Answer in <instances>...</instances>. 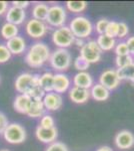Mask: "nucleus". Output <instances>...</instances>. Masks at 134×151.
I'll list each match as a JSON object with an SVG mask.
<instances>
[{"label":"nucleus","mask_w":134,"mask_h":151,"mask_svg":"<svg viewBox=\"0 0 134 151\" xmlns=\"http://www.w3.org/2000/svg\"><path fill=\"white\" fill-rule=\"evenodd\" d=\"M49 7L45 3H37L32 8V16L34 19H37L40 21H44L47 18Z\"/></svg>","instance_id":"nucleus-24"},{"label":"nucleus","mask_w":134,"mask_h":151,"mask_svg":"<svg viewBox=\"0 0 134 151\" xmlns=\"http://www.w3.org/2000/svg\"><path fill=\"white\" fill-rule=\"evenodd\" d=\"M0 151H9V150H7V149H2V150H0Z\"/></svg>","instance_id":"nucleus-43"},{"label":"nucleus","mask_w":134,"mask_h":151,"mask_svg":"<svg viewBox=\"0 0 134 151\" xmlns=\"http://www.w3.org/2000/svg\"><path fill=\"white\" fill-rule=\"evenodd\" d=\"M45 151H69L67 146L62 142H53L46 148Z\"/></svg>","instance_id":"nucleus-35"},{"label":"nucleus","mask_w":134,"mask_h":151,"mask_svg":"<svg viewBox=\"0 0 134 151\" xmlns=\"http://www.w3.org/2000/svg\"><path fill=\"white\" fill-rule=\"evenodd\" d=\"M80 55L91 65L98 63L101 60L102 50L98 47L96 40H89L80 48Z\"/></svg>","instance_id":"nucleus-7"},{"label":"nucleus","mask_w":134,"mask_h":151,"mask_svg":"<svg viewBox=\"0 0 134 151\" xmlns=\"http://www.w3.org/2000/svg\"><path fill=\"white\" fill-rule=\"evenodd\" d=\"M3 137L10 144H20L26 139V131L20 124L11 123L4 130Z\"/></svg>","instance_id":"nucleus-5"},{"label":"nucleus","mask_w":134,"mask_h":151,"mask_svg":"<svg viewBox=\"0 0 134 151\" xmlns=\"http://www.w3.org/2000/svg\"><path fill=\"white\" fill-rule=\"evenodd\" d=\"M96 42L102 52H109V50H112L115 47V45H116L115 38H111V37H109V36H107L106 35H98V37H97V40H96Z\"/></svg>","instance_id":"nucleus-23"},{"label":"nucleus","mask_w":134,"mask_h":151,"mask_svg":"<svg viewBox=\"0 0 134 151\" xmlns=\"http://www.w3.org/2000/svg\"><path fill=\"white\" fill-rule=\"evenodd\" d=\"M118 29H119V22H116V21H109L104 35H106L107 36H109V37H111V38H115V37H117V35H118Z\"/></svg>","instance_id":"nucleus-29"},{"label":"nucleus","mask_w":134,"mask_h":151,"mask_svg":"<svg viewBox=\"0 0 134 151\" xmlns=\"http://www.w3.org/2000/svg\"><path fill=\"white\" fill-rule=\"evenodd\" d=\"M74 43L77 45V47H79L80 48H81V47L84 45V43H85V42L83 41V40H81V38H75Z\"/></svg>","instance_id":"nucleus-41"},{"label":"nucleus","mask_w":134,"mask_h":151,"mask_svg":"<svg viewBox=\"0 0 134 151\" xmlns=\"http://www.w3.org/2000/svg\"><path fill=\"white\" fill-rule=\"evenodd\" d=\"M75 37L72 35L71 30L67 26H62L55 29L52 33V41L53 43L59 48H67L72 43H74Z\"/></svg>","instance_id":"nucleus-6"},{"label":"nucleus","mask_w":134,"mask_h":151,"mask_svg":"<svg viewBox=\"0 0 134 151\" xmlns=\"http://www.w3.org/2000/svg\"><path fill=\"white\" fill-rule=\"evenodd\" d=\"M29 4H30L29 1H13L12 2V6L23 9V10H24V8H26V7L29 5Z\"/></svg>","instance_id":"nucleus-39"},{"label":"nucleus","mask_w":134,"mask_h":151,"mask_svg":"<svg viewBox=\"0 0 134 151\" xmlns=\"http://www.w3.org/2000/svg\"><path fill=\"white\" fill-rule=\"evenodd\" d=\"M46 22L54 27H62L66 22V11L61 5H53L49 7Z\"/></svg>","instance_id":"nucleus-8"},{"label":"nucleus","mask_w":134,"mask_h":151,"mask_svg":"<svg viewBox=\"0 0 134 151\" xmlns=\"http://www.w3.org/2000/svg\"><path fill=\"white\" fill-rule=\"evenodd\" d=\"M116 70H117L120 81H129L134 83V64L121 68V69H117Z\"/></svg>","instance_id":"nucleus-26"},{"label":"nucleus","mask_w":134,"mask_h":151,"mask_svg":"<svg viewBox=\"0 0 134 151\" xmlns=\"http://www.w3.org/2000/svg\"><path fill=\"white\" fill-rule=\"evenodd\" d=\"M70 87V80L66 75L58 73L54 75V84H53V92L61 94L66 92Z\"/></svg>","instance_id":"nucleus-17"},{"label":"nucleus","mask_w":134,"mask_h":151,"mask_svg":"<svg viewBox=\"0 0 134 151\" xmlns=\"http://www.w3.org/2000/svg\"><path fill=\"white\" fill-rule=\"evenodd\" d=\"M133 62H134V55H133Z\"/></svg>","instance_id":"nucleus-44"},{"label":"nucleus","mask_w":134,"mask_h":151,"mask_svg":"<svg viewBox=\"0 0 134 151\" xmlns=\"http://www.w3.org/2000/svg\"><path fill=\"white\" fill-rule=\"evenodd\" d=\"M90 67V64L86 60H84L81 55H78L74 60V68L79 72H86V70Z\"/></svg>","instance_id":"nucleus-30"},{"label":"nucleus","mask_w":134,"mask_h":151,"mask_svg":"<svg viewBox=\"0 0 134 151\" xmlns=\"http://www.w3.org/2000/svg\"><path fill=\"white\" fill-rule=\"evenodd\" d=\"M50 50L43 42H35L29 47L25 55V62L31 68H40L50 58Z\"/></svg>","instance_id":"nucleus-1"},{"label":"nucleus","mask_w":134,"mask_h":151,"mask_svg":"<svg viewBox=\"0 0 134 151\" xmlns=\"http://www.w3.org/2000/svg\"><path fill=\"white\" fill-rule=\"evenodd\" d=\"M48 31V26L44 21H40L37 19H30L26 24V32L32 38L43 37Z\"/></svg>","instance_id":"nucleus-10"},{"label":"nucleus","mask_w":134,"mask_h":151,"mask_svg":"<svg viewBox=\"0 0 134 151\" xmlns=\"http://www.w3.org/2000/svg\"><path fill=\"white\" fill-rule=\"evenodd\" d=\"M53 84H54V75L52 73L46 72L39 76V86L45 93L53 92Z\"/></svg>","instance_id":"nucleus-22"},{"label":"nucleus","mask_w":134,"mask_h":151,"mask_svg":"<svg viewBox=\"0 0 134 151\" xmlns=\"http://www.w3.org/2000/svg\"><path fill=\"white\" fill-rule=\"evenodd\" d=\"M73 84L74 87H79L82 89L89 90L93 86V79L91 75L87 72H79L73 78Z\"/></svg>","instance_id":"nucleus-19"},{"label":"nucleus","mask_w":134,"mask_h":151,"mask_svg":"<svg viewBox=\"0 0 134 151\" xmlns=\"http://www.w3.org/2000/svg\"><path fill=\"white\" fill-rule=\"evenodd\" d=\"M96 151H112V149L109 146H101V147H99Z\"/></svg>","instance_id":"nucleus-42"},{"label":"nucleus","mask_w":134,"mask_h":151,"mask_svg":"<svg viewBox=\"0 0 134 151\" xmlns=\"http://www.w3.org/2000/svg\"><path fill=\"white\" fill-rule=\"evenodd\" d=\"M0 32H1V36L4 40H11V38L18 35V27H17V25L6 22L2 25Z\"/></svg>","instance_id":"nucleus-25"},{"label":"nucleus","mask_w":134,"mask_h":151,"mask_svg":"<svg viewBox=\"0 0 134 151\" xmlns=\"http://www.w3.org/2000/svg\"><path fill=\"white\" fill-rule=\"evenodd\" d=\"M11 58L10 50L7 48L6 45H0V64L8 62Z\"/></svg>","instance_id":"nucleus-32"},{"label":"nucleus","mask_w":134,"mask_h":151,"mask_svg":"<svg viewBox=\"0 0 134 151\" xmlns=\"http://www.w3.org/2000/svg\"><path fill=\"white\" fill-rule=\"evenodd\" d=\"M72 35H74L75 38H86L92 33L93 30V25L91 21L85 16H76L70 21L69 26Z\"/></svg>","instance_id":"nucleus-2"},{"label":"nucleus","mask_w":134,"mask_h":151,"mask_svg":"<svg viewBox=\"0 0 134 151\" xmlns=\"http://www.w3.org/2000/svg\"><path fill=\"white\" fill-rule=\"evenodd\" d=\"M26 18V13L23 9L17 8V7L11 6L8 8L6 12V20L7 22L12 23L14 25H19L23 23Z\"/></svg>","instance_id":"nucleus-14"},{"label":"nucleus","mask_w":134,"mask_h":151,"mask_svg":"<svg viewBox=\"0 0 134 151\" xmlns=\"http://www.w3.org/2000/svg\"><path fill=\"white\" fill-rule=\"evenodd\" d=\"M129 33V27L125 22H119V29H118V38H124L127 36Z\"/></svg>","instance_id":"nucleus-36"},{"label":"nucleus","mask_w":134,"mask_h":151,"mask_svg":"<svg viewBox=\"0 0 134 151\" xmlns=\"http://www.w3.org/2000/svg\"><path fill=\"white\" fill-rule=\"evenodd\" d=\"M87 4L86 1H67L66 7L73 13H81L87 8Z\"/></svg>","instance_id":"nucleus-27"},{"label":"nucleus","mask_w":134,"mask_h":151,"mask_svg":"<svg viewBox=\"0 0 134 151\" xmlns=\"http://www.w3.org/2000/svg\"><path fill=\"white\" fill-rule=\"evenodd\" d=\"M39 86V76L32 75L30 73L20 74L15 80V89L18 93L30 95L36 87Z\"/></svg>","instance_id":"nucleus-3"},{"label":"nucleus","mask_w":134,"mask_h":151,"mask_svg":"<svg viewBox=\"0 0 134 151\" xmlns=\"http://www.w3.org/2000/svg\"><path fill=\"white\" fill-rule=\"evenodd\" d=\"M126 45H127L130 55H134V36H130V37L126 40Z\"/></svg>","instance_id":"nucleus-38"},{"label":"nucleus","mask_w":134,"mask_h":151,"mask_svg":"<svg viewBox=\"0 0 134 151\" xmlns=\"http://www.w3.org/2000/svg\"><path fill=\"white\" fill-rule=\"evenodd\" d=\"M69 98L73 103L84 104L90 98V91L79 87H73L69 90Z\"/></svg>","instance_id":"nucleus-15"},{"label":"nucleus","mask_w":134,"mask_h":151,"mask_svg":"<svg viewBox=\"0 0 134 151\" xmlns=\"http://www.w3.org/2000/svg\"><path fill=\"white\" fill-rule=\"evenodd\" d=\"M39 126L43 128H53L55 127V121L51 115H43L40 119Z\"/></svg>","instance_id":"nucleus-31"},{"label":"nucleus","mask_w":134,"mask_h":151,"mask_svg":"<svg viewBox=\"0 0 134 151\" xmlns=\"http://www.w3.org/2000/svg\"><path fill=\"white\" fill-rule=\"evenodd\" d=\"M6 47L10 50L11 55H20L25 52L26 50V41L22 36H15L11 40H7Z\"/></svg>","instance_id":"nucleus-16"},{"label":"nucleus","mask_w":134,"mask_h":151,"mask_svg":"<svg viewBox=\"0 0 134 151\" xmlns=\"http://www.w3.org/2000/svg\"><path fill=\"white\" fill-rule=\"evenodd\" d=\"M120 79L118 77L117 70H106L99 77V84L106 88L108 91L115 90L120 85Z\"/></svg>","instance_id":"nucleus-9"},{"label":"nucleus","mask_w":134,"mask_h":151,"mask_svg":"<svg viewBox=\"0 0 134 151\" xmlns=\"http://www.w3.org/2000/svg\"><path fill=\"white\" fill-rule=\"evenodd\" d=\"M8 10V3L6 1H0V16L6 13Z\"/></svg>","instance_id":"nucleus-40"},{"label":"nucleus","mask_w":134,"mask_h":151,"mask_svg":"<svg viewBox=\"0 0 134 151\" xmlns=\"http://www.w3.org/2000/svg\"><path fill=\"white\" fill-rule=\"evenodd\" d=\"M115 64H116V67H117L118 69H121V68H124V67H127V65H129L134 64L133 57H132V55H116Z\"/></svg>","instance_id":"nucleus-28"},{"label":"nucleus","mask_w":134,"mask_h":151,"mask_svg":"<svg viewBox=\"0 0 134 151\" xmlns=\"http://www.w3.org/2000/svg\"><path fill=\"white\" fill-rule=\"evenodd\" d=\"M32 99L28 95L20 94L16 96L15 100L13 102V108L16 112L20 114H27L28 109L31 105Z\"/></svg>","instance_id":"nucleus-18"},{"label":"nucleus","mask_w":134,"mask_h":151,"mask_svg":"<svg viewBox=\"0 0 134 151\" xmlns=\"http://www.w3.org/2000/svg\"><path fill=\"white\" fill-rule=\"evenodd\" d=\"M45 110L46 109L42 100H32L26 115H28L31 118H39L44 115Z\"/></svg>","instance_id":"nucleus-21"},{"label":"nucleus","mask_w":134,"mask_h":151,"mask_svg":"<svg viewBox=\"0 0 134 151\" xmlns=\"http://www.w3.org/2000/svg\"><path fill=\"white\" fill-rule=\"evenodd\" d=\"M114 50H115L116 55H130V53H129V50H128V47H127V45H126V42H124V41H121V42H119L118 45H116L115 47H114Z\"/></svg>","instance_id":"nucleus-34"},{"label":"nucleus","mask_w":134,"mask_h":151,"mask_svg":"<svg viewBox=\"0 0 134 151\" xmlns=\"http://www.w3.org/2000/svg\"><path fill=\"white\" fill-rule=\"evenodd\" d=\"M114 142L119 149H129L134 145V135L128 130H122L116 134Z\"/></svg>","instance_id":"nucleus-11"},{"label":"nucleus","mask_w":134,"mask_h":151,"mask_svg":"<svg viewBox=\"0 0 134 151\" xmlns=\"http://www.w3.org/2000/svg\"><path fill=\"white\" fill-rule=\"evenodd\" d=\"M36 138L43 143H53L58 136V131L56 127L53 128H43L38 126L35 131Z\"/></svg>","instance_id":"nucleus-13"},{"label":"nucleus","mask_w":134,"mask_h":151,"mask_svg":"<svg viewBox=\"0 0 134 151\" xmlns=\"http://www.w3.org/2000/svg\"><path fill=\"white\" fill-rule=\"evenodd\" d=\"M108 22H109V20L106 18H101L96 22V24H95V30H96V32L98 33L99 35H104V33H105V30H106L107 25H108Z\"/></svg>","instance_id":"nucleus-33"},{"label":"nucleus","mask_w":134,"mask_h":151,"mask_svg":"<svg viewBox=\"0 0 134 151\" xmlns=\"http://www.w3.org/2000/svg\"><path fill=\"white\" fill-rule=\"evenodd\" d=\"M49 63L55 70H66L71 65V55L66 48H57L50 55Z\"/></svg>","instance_id":"nucleus-4"},{"label":"nucleus","mask_w":134,"mask_h":151,"mask_svg":"<svg viewBox=\"0 0 134 151\" xmlns=\"http://www.w3.org/2000/svg\"><path fill=\"white\" fill-rule=\"evenodd\" d=\"M9 125L8 120H7L6 116L3 113L0 112V134H3L4 130L6 129L7 126Z\"/></svg>","instance_id":"nucleus-37"},{"label":"nucleus","mask_w":134,"mask_h":151,"mask_svg":"<svg viewBox=\"0 0 134 151\" xmlns=\"http://www.w3.org/2000/svg\"><path fill=\"white\" fill-rule=\"evenodd\" d=\"M90 97H92L94 100L99 101V102L106 101V100L110 97V91H108V90H107L106 88H104L102 85L96 84L91 87V90H90Z\"/></svg>","instance_id":"nucleus-20"},{"label":"nucleus","mask_w":134,"mask_h":151,"mask_svg":"<svg viewBox=\"0 0 134 151\" xmlns=\"http://www.w3.org/2000/svg\"><path fill=\"white\" fill-rule=\"evenodd\" d=\"M42 102L44 104L46 110H49V111L59 110L63 105V99L61 95L55 93V92L46 93L45 96L43 97Z\"/></svg>","instance_id":"nucleus-12"}]
</instances>
